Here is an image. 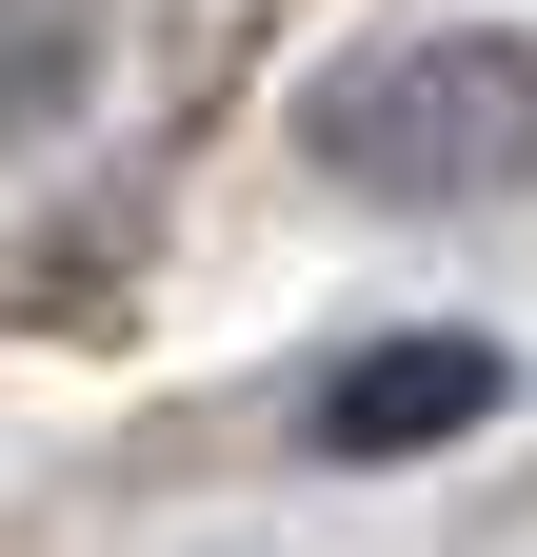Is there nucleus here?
<instances>
[{
	"label": "nucleus",
	"mask_w": 537,
	"mask_h": 557,
	"mask_svg": "<svg viewBox=\"0 0 537 557\" xmlns=\"http://www.w3.org/2000/svg\"><path fill=\"white\" fill-rule=\"evenodd\" d=\"M319 180L339 199H398V220H438V199H517L537 180V40L458 21V40H378L339 81L299 100Z\"/></svg>",
	"instance_id": "1"
},
{
	"label": "nucleus",
	"mask_w": 537,
	"mask_h": 557,
	"mask_svg": "<svg viewBox=\"0 0 537 557\" xmlns=\"http://www.w3.org/2000/svg\"><path fill=\"white\" fill-rule=\"evenodd\" d=\"M100 81V40H80V0H0V160H21V139L60 120Z\"/></svg>",
	"instance_id": "3"
},
{
	"label": "nucleus",
	"mask_w": 537,
	"mask_h": 557,
	"mask_svg": "<svg viewBox=\"0 0 537 557\" xmlns=\"http://www.w3.org/2000/svg\"><path fill=\"white\" fill-rule=\"evenodd\" d=\"M517 398L498 338H378V359L319 398V458H419V438H478V418Z\"/></svg>",
	"instance_id": "2"
}]
</instances>
